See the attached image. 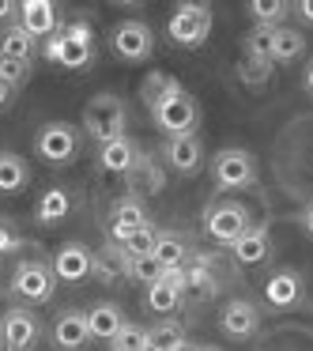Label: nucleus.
I'll return each mask as SVG.
<instances>
[{"instance_id":"41","label":"nucleus","mask_w":313,"mask_h":351,"mask_svg":"<svg viewBox=\"0 0 313 351\" xmlns=\"http://www.w3.org/2000/svg\"><path fill=\"white\" fill-rule=\"evenodd\" d=\"M174 351H197V343H189V340H185V343H177Z\"/></svg>"},{"instance_id":"9","label":"nucleus","mask_w":313,"mask_h":351,"mask_svg":"<svg viewBox=\"0 0 313 351\" xmlns=\"http://www.w3.org/2000/svg\"><path fill=\"white\" fill-rule=\"evenodd\" d=\"M53 268L46 265V261H19L16 265V276H12V295H19L23 302L31 306H42L53 298Z\"/></svg>"},{"instance_id":"37","label":"nucleus","mask_w":313,"mask_h":351,"mask_svg":"<svg viewBox=\"0 0 313 351\" xmlns=\"http://www.w3.org/2000/svg\"><path fill=\"white\" fill-rule=\"evenodd\" d=\"M238 76H242L249 87H260L268 76H272V61H253V57H242V64H238Z\"/></svg>"},{"instance_id":"2","label":"nucleus","mask_w":313,"mask_h":351,"mask_svg":"<svg viewBox=\"0 0 313 351\" xmlns=\"http://www.w3.org/2000/svg\"><path fill=\"white\" fill-rule=\"evenodd\" d=\"M166 34H170V42H177V46H185V49L204 46L208 34H212V8L200 4V0L177 4L166 19Z\"/></svg>"},{"instance_id":"10","label":"nucleus","mask_w":313,"mask_h":351,"mask_svg":"<svg viewBox=\"0 0 313 351\" xmlns=\"http://www.w3.org/2000/svg\"><path fill=\"white\" fill-rule=\"evenodd\" d=\"M110 46H114V53L121 57V61H147L155 49V34L147 23H140V19H125V23L114 27V34H110Z\"/></svg>"},{"instance_id":"5","label":"nucleus","mask_w":313,"mask_h":351,"mask_svg":"<svg viewBox=\"0 0 313 351\" xmlns=\"http://www.w3.org/2000/svg\"><path fill=\"white\" fill-rule=\"evenodd\" d=\"M249 227H253L249 212H245L238 200H212V204L204 208V230H208V238H215L219 245H230Z\"/></svg>"},{"instance_id":"32","label":"nucleus","mask_w":313,"mask_h":351,"mask_svg":"<svg viewBox=\"0 0 313 351\" xmlns=\"http://www.w3.org/2000/svg\"><path fill=\"white\" fill-rule=\"evenodd\" d=\"M155 234H159V230H155V223L136 227V230H132V234L121 242L125 257H147V253H151V245H155Z\"/></svg>"},{"instance_id":"19","label":"nucleus","mask_w":313,"mask_h":351,"mask_svg":"<svg viewBox=\"0 0 313 351\" xmlns=\"http://www.w3.org/2000/svg\"><path fill=\"white\" fill-rule=\"evenodd\" d=\"M140 159V147L132 144L129 136H117V140H106L99 144V167L110 170V174H129Z\"/></svg>"},{"instance_id":"30","label":"nucleus","mask_w":313,"mask_h":351,"mask_svg":"<svg viewBox=\"0 0 313 351\" xmlns=\"http://www.w3.org/2000/svg\"><path fill=\"white\" fill-rule=\"evenodd\" d=\"M144 302H147V310L151 313H174L177 306H181V291H174V287H166V283H147V295H144Z\"/></svg>"},{"instance_id":"8","label":"nucleus","mask_w":313,"mask_h":351,"mask_svg":"<svg viewBox=\"0 0 313 351\" xmlns=\"http://www.w3.org/2000/svg\"><path fill=\"white\" fill-rule=\"evenodd\" d=\"M42 336V321L27 306H12L0 313V348L4 351H34Z\"/></svg>"},{"instance_id":"36","label":"nucleus","mask_w":313,"mask_h":351,"mask_svg":"<svg viewBox=\"0 0 313 351\" xmlns=\"http://www.w3.org/2000/svg\"><path fill=\"white\" fill-rule=\"evenodd\" d=\"M0 80H4L12 91H19V87L31 80V64H27V61H12V57H0Z\"/></svg>"},{"instance_id":"42","label":"nucleus","mask_w":313,"mask_h":351,"mask_svg":"<svg viewBox=\"0 0 313 351\" xmlns=\"http://www.w3.org/2000/svg\"><path fill=\"white\" fill-rule=\"evenodd\" d=\"M197 351H219V348H212V343H197Z\"/></svg>"},{"instance_id":"21","label":"nucleus","mask_w":313,"mask_h":351,"mask_svg":"<svg viewBox=\"0 0 313 351\" xmlns=\"http://www.w3.org/2000/svg\"><path fill=\"white\" fill-rule=\"evenodd\" d=\"M125 265H129L125 250H121V245H114V242H106L91 257V276H99L102 283H114V280H121V276H125Z\"/></svg>"},{"instance_id":"22","label":"nucleus","mask_w":313,"mask_h":351,"mask_svg":"<svg viewBox=\"0 0 313 351\" xmlns=\"http://www.w3.org/2000/svg\"><path fill=\"white\" fill-rule=\"evenodd\" d=\"M34 49H38V42H34L19 23H8L4 31H0V57H12V61H27V64H31Z\"/></svg>"},{"instance_id":"27","label":"nucleus","mask_w":313,"mask_h":351,"mask_svg":"<svg viewBox=\"0 0 313 351\" xmlns=\"http://www.w3.org/2000/svg\"><path fill=\"white\" fill-rule=\"evenodd\" d=\"M174 91H181V84H177L170 72H151V76L140 84V99H144V106L151 110V106H159L162 99H170Z\"/></svg>"},{"instance_id":"1","label":"nucleus","mask_w":313,"mask_h":351,"mask_svg":"<svg viewBox=\"0 0 313 351\" xmlns=\"http://www.w3.org/2000/svg\"><path fill=\"white\" fill-rule=\"evenodd\" d=\"M42 57L53 61V64H64V69H87V64L95 61V34H91V27L87 23L61 27L53 38H46Z\"/></svg>"},{"instance_id":"12","label":"nucleus","mask_w":313,"mask_h":351,"mask_svg":"<svg viewBox=\"0 0 313 351\" xmlns=\"http://www.w3.org/2000/svg\"><path fill=\"white\" fill-rule=\"evenodd\" d=\"M16 16H19V27H23L34 42H38V38H53V34L61 31L57 4H49V0H23V4H16Z\"/></svg>"},{"instance_id":"7","label":"nucleus","mask_w":313,"mask_h":351,"mask_svg":"<svg viewBox=\"0 0 313 351\" xmlns=\"http://www.w3.org/2000/svg\"><path fill=\"white\" fill-rule=\"evenodd\" d=\"M212 182L215 189H245V185L257 182V162L245 147H223L212 159Z\"/></svg>"},{"instance_id":"40","label":"nucleus","mask_w":313,"mask_h":351,"mask_svg":"<svg viewBox=\"0 0 313 351\" xmlns=\"http://www.w3.org/2000/svg\"><path fill=\"white\" fill-rule=\"evenodd\" d=\"M12 16H16V4H12V0H0V23L12 19Z\"/></svg>"},{"instance_id":"17","label":"nucleus","mask_w":313,"mask_h":351,"mask_svg":"<svg viewBox=\"0 0 313 351\" xmlns=\"http://www.w3.org/2000/svg\"><path fill=\"white\" fill-rule=\"evenodd\" d=\"M91 340L87 336V313L84 310H61L53 317V343L61 351H79Z\"/></svg>"},{"instance_id":"3","label":"nucleus","mask_w":313,"mask_h":351,"mask_svg":"<svg viewBox=\"0 0 313 351\" xmlns=\"http://www.w3.org/2000/svg\"><path fill=\"white\" fill-rule=\"evenodd\" d=\"M125 121H129L125 102L117 99V95H110V91L95 95V99L84 106V129H87V136L99 140V144L125 136Z\"/></svg>"},{"instance_id":"29","label":"nucleus","mask_w":313,"mask_h":351,"mask_svg":"<svg viewBox=\"0 0 313 351\" xmlns=\"http://www.w3.org/2000/svg\"><path fill=\"white\" fill-rule=\"evenodd\" d=\"M185 295H189L192 302H208V298L215 295V276L208 272L204 265L185 268Z\"/></svg>"},{"instance_id":"39","label":"nucleus","mask_w":313,"mask_h":351,"mask_svg":"<svg viewBox=\"0 0 313 351\" xmlns=\"http://www.w3.org/2000/svg\"><path fill=\"white\" fill-rule=\"evenodd\" d=\"M12 99H16V91H12V87L4 84V80H0V110H8V106H12Z\"/></svg>"},{"instance_id":"24","label":"nucleus","mask_w":313,"mask_h":351,"mask_svg":"<svg viewBox=\"0 0 313 351\" xmlns=\"http://www.w3.org/2000/svg\"><path fill=\"white\" fill-rule=\"evenodd\" d=\"M151 257L159 261L162 268H181L185 257H189V245H185V238L170 234V230H159V234H155V245H151Z\"/></svg>"},{"instance_id":"18","label":"nucleus","mask_w":313,"mask_h":351,"mask_svg":"<svg viewBox=\"0 0 313 351\" xmlns=\"http://www.w3.org/2000/svg\"><path fill=\"white\" fill-rule=\"evenodd\" d=\"M230 253H234L238 265L257 268V265H264L268 253H272V238H268L264 227H249L242 238H234V242H230Z\"/></svg>"},{"instance_id":"4","label":"nucleus","mask_w":313,"mask_h":351,"mask_svg":"<svg viewBox=\"0 0 313 351\" xmlns=\"http://www.w3.org/2000/svg\"><path fill=\"white\" fill-rule=\"evenodd\" d=\"M151 121H155V129L166 132V136H185V132H197L200 106L181 87V91H174L170 99H162L159 106H151Z\"/></svg>"},{"instance_id":"25","label":"nucleus","mask_w":313,"mask_h":351,"mask_svg":"<svg viewBox=\"0 0 313 351\" xmlns=\"http://www.w3.org/2000/svg\"><path fill=\"white\" fill-rule=\"evenodd\" d=\"M302 49H305V38L295 31V27H275L268 61H272V64H287V61H295V57H302Z\"/></svg>"},{"instance_id":"38","label":"nucleus","mask_w":313,"mask_h":351,"mask_svg":"<svg viewBox=\"0 0 313 351\" xmlns=\"http://www.w3.org/2000/svg\"><path fill=\"white\" fill-rule=\"evenodd\" d=\"M19 234L16 230H12V223H0V257H4V253H16L19 250Z\"/></svg>"},{"instance_id":"14","label":"nucleus","mask_w":313,"mask_h":351,"mask_svg":"<svg viewBox=\"0 0 313 351\" xmlns=\"http://www.w3.org/2000/svg\"><path fill=\"white\" fill-rule=\"evenodd\" d=\"M162 155H166L170 170H177V174L192 178L200 174V167H204V144H200L197 132H185V136H170L166 147H162Z\"/></svg>"},{"instance_id":"16","label":"nucleus","mask_w":313,"mask_h":351,"mask_svg":"<svg viewBox=\"0 0 313 351\" xmlns=\"http://www.w3.org/2000/svg\"><path fill=\"white\" fill-rule=\"evenodd\" d=\"M144 223H151V219H147V212H144V204H140V197L117 200V204L110 208V242L121 245L125 238H129L136 227H144Z\"/></svg>"},{"instance_id":"11","label":"nucleus","mask_w":313,"mask_h":351,"mask_svg":"<svg viewBox=\"0 0 313 351\" xmlns=\"http://www.w3.org/2000/svg\"><path fill=\"white\" fill-rule=\"evenodd\" d=\"M260 291H264V302L272 306V310H295V306L302 302L305 283H302V276H298L295 268H275Z\"/></svg>"},{"instance_id":"15","label":"nucleus","mask_w":313,"mask_h":351,"mask_svg":"<svg viewBox=\"0 0 313 351\" xmlns=\"http://www.w3.org/2000/svg\"><path fill=\"white\" fill-rule=\"evenodd\" d=\"M219 325H223V332H227L230 340H249V336L260 328V313H257V306H253L249 298H230V302L223 306Z\"/></svg>"},{"instance_id":"6","label":"nucleus","mask_w":313,"mask_h":351,"mask_svg":"<svg viewBox=\"0 0 313 351\" xmlns=\"http://www.w3.org/2000/svg\"><path fill=\"white\" fill-rule=\"evenodd\" d=\"M34 152H38V159L53 162V167H64V162H72L79 155V129L68 121L42 125L38 136H34Z\"/></svg>"},{"instance_id":"23","label":"nucleus","mask_w":313,"mask_h":351,"mask_svg":"<svg viewBox=\"0 0 313 351\" xmlns=\"http://www.w3.org/2000/svg\"><path fill=\"white\" fill-rule=\"evenodd\" d=\"M31 182V167L23 155L16 152H0V193H19Z\"/></svg>"},{"instance_id":"20","label":"nucleus","mask_w":313,"mask_h":351,"mask_svg":"<svg viewBox=\"0 0 313 351\" xmlns=\"http://www.w3.org/2000/svg\"><path fill=\"white\" fill-rule=\"evenodd\" d=\"M87 313V336H95V340H114L117 328L125 325V313L117 302H95Z\"/></svg>"},{"instance_id":"31","label":"nucleus","mask_w":313,"mask_h":351,"mask_svg":"<svg viewBox=\"0 0 313 351\" xmlns=\"http://www.w3.org/2000/svg\"><path fill=\"white\" fill-rule=\"evenodd\" d=\"M110 343H114V351H147V328H144V325H132V321H125Z\"/></svg>"},{"instance_id":"28","label":"nucleus","mask_w":313,"mask_h":351,"mask_svg":"<svg viewBox=\"0 0 313 351\" xmlns=\"http://www.w3.org/2000/svg\"><path fill=\"white\" fill-rule=\"evenodd\" d=\"M177 343H185V328L177 321H159L147 328V351H174Z\"/></svg>"},{"instance_id":"33","label":"nucleus","mask_w":313,"mask_h":351,"mask_svg":"<svg viewBox=\"0 0 313 351\" xmlns=\"http://www.w3.org/2000/svg\"><path fill=\"white\" fill-rule=\"evenodd\" d=\"M125 276L147 287V283H155V280L162 276V265L151 257V253H147V257H129V265H125Z\"/></svg>"},{"instance_id":"34","label":"nucleus","mask_w":313,"mask_h":351,"mask_svg":"<svg viewBox=\"0 0 313 351\" xmlns=\"http://www.w3.org/2000/svg\"><path fill=\"white\" fill-rule=\"evenodd\" d=\"M249 16L257 19V27H279V19L287 16V4H279V0H253Z\"/></svg>"},{"instance_id":"35","label":"nucleus","mask_w":313,"mask_h":351,"mask_svg":"<svg viewBox=\"0 0 313 351\" xmlns=\"http://www.w3.org/2000/svg\"><path fill=\"white\" fill-rule=\"evenodd\" d=\"M272 31L275 27H253V31L245 34V57L268 61V53H272Z\"/></svg>"},{"instance_id":"13","label":"nucleus","mask_w":313,"mask_h":351,"mask_svg":"<svg viewBox=\"0 0 313 351\" xmlns=\"http://www.w3.org/2000/svg\"><path fill=\"white\" fill-rule=\"evenodd\" d=\"M91 257L95 253L87 250L84 242H64L61 250L53 253L49 268H53V280H64V283H84L91 276Z\"/></svg>"},{"instance_id":"26","label":"nucleus","mask_w":313,"mask_h":351,"mask_svg":"<svg viewBox=\"0 0 313 351\" xmlns=\"http://www.w3.org/2000/svg\"><path fill=\"white\" fill-rule=\"evenodd\" d=\"M68 212H72V197H68V189H64V185H53V189L42 193L38 208H34V219H38V223H61Z\"/></svg>"}]
</instances>
